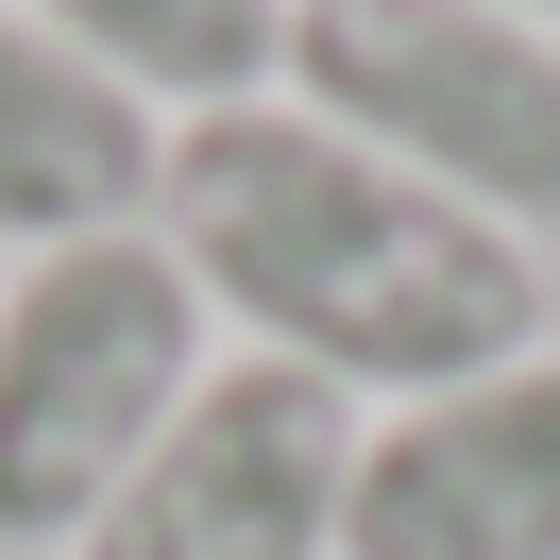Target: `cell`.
I'll return each instance as SVG.
<instances>
[{
    "mask_svg": "<svg viewBox=\"0 0 560 560\" xmlns=\"http://www.w3.org/2000/svg\"><path fill=\"white\" fill-rule=\"evenodd\" d=\"M153 238L187 255V289H205V323L238 357H289V374L357 390V408H408V390H458L492 357L560 340L544 238H510V221L374 171L306 103L187 119L171 187H153Z\"/></svg>",
    "mask_w": 560,
    "mask_h": 560,
    "instance_id": "cell-1",
    "label": "cell"
},
{
    "mask_svg": "<svg viewBox=\"0 0 560 560\" xmlns=\"http://www.w3.org/2000/svg\"><path fill=\"white\" fill-rule=\"evenodd\" d=\"M221 357L238 340L205 323V289H187V255L153 221L18 255L0 272V560H69Z\"/></svg>",
    "mask_w": 560,
    "mask_h": 560,
    "instance_id": "cell-2",
    "label": "cell"
},
{
    "mask_svg": "<svg viewBox=\"0 0 560 560\" xmlns=\"http://www.w3.org/2000/svg\"><path fill=\"white\" fill-rule=\"evenodd\" d=\"M272 103L510 238H560V35L510 0H289Z\"/></svg>",
    "mask_w": 560,
    "mask_h": 560,
    "instance_id": "cell-3",
    "label": "cell"
},
{
    "mask_svg": "<svg viewBox=\"0 0 560 560\" xmlns=\"http://www.w3.org/2000/svg\"><path fill=\"white\" fill-rule=\"evenodd\" d=\"M357 390L289 374V357H221L187 390V424L103 492L69 560H340V492H357Z\"/></svg>",
    "mask_w": 560,
    "mask_h": 560,
    "instance_id": "cell-4",
    "label": "cell"
},
{
    "mask_svg": "<svg viewBox=\"0 0 560 560\" xmlns=\"http://www.w3.org/2000/svg\"><path fill=\"white\" fill-rule=\"evenodd\" d=\"M340 560H560V340L357 424Z\"/></svg>",
    "mask_w": 560,
    "mask_h": 560,
    "instance_id": "cell-5",
    "label": "cell"
},
{
    "mask_svg": "<svg viewBox=\"0 0 560 560\" xmlns=\"http://www.w3.org/2000/svg\"><path fill=\"white\" fill-rule=\"evenodd\" d=\"M171 187V119L119 103L51 18L0 0V255H69V238H137Z\"/></svg>",
    "mask_w": 560,
    "mask_h": 560,
    "instance_id": "cell-6",
    "label": "cell"
},
{
    "mask_svg": "<svg viewBox=\"0 0 560 560\" xmlns=\"http://www.w3.org/2000/svg\"><path fill=\"white\" fill-rule=\"evenodd\" d=\"M18 18H51V35H69L119 103H153L171 137L289 85V0H18Z\"/></svg>",
    "mask_w": 560,
    "mask_h": 560,
    "instance_id": "cell-7",
    "label": "cell"
},
{
    "mask_svg": "<svg viewBox=\"0 0 560 560\" xmlns=\"http://www.w3.org/2000/svg\"><path fill=\"white\" fill-rule=\"evenodd\" d=\"M510 18H544V35H560V0H510Z\"/></svg>",
    "mask_w": 560,
    "mask_h": 560,
    "instance_id": "cell-8",
    "label": "cell"
}]
</instances>
